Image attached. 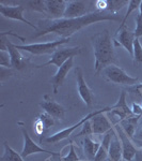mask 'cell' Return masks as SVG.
Listing matches in <instances>:
<instances>
[{
    "instance_id": "obj_1",
    "label": "cell",
    "mask_w": 142,
    "mask_h": 161,
    "mask_svg": "<svg viewBox=\"0 0 142 161\" xmlns=\"http://www.w3.org/2000/svg\"><path fill=\"white\" fill-rule=\"evenodd\" d=\"M112 20L119 22L120 16L109 12L95 11L77 19H41L38 22V30L32 36V39L40 38L48 33H56L60 38H71L74 33L81 30L82 28L95 23Z\"/></svg>"
},
{
    "instance_id": "obj_2",
    "label": "cell",
    "mask_w": 142,
    "mask_h": 161,
    "mask_svg": "<svg viewBox=\"0 0 142 161\" xmlns=\"http://www.w3.org/2000/svg\"><path fill=\"white\" fill-rule=\"evenodd\" d=\"M91 43L94 53V72L99 74L103 70L111 64H117L118 60L114 54L113 40L107 29L99 31L91 37Z\"/></svg>"
},
{
    "instance_id": "obj_3",
    "label": "cell",
    "mask_w": 142,
    "mask_h": 161,
    "mask_svg": "<svg viewBox=\"0 0 142 161\" xmlns=\"http://www.w3.org/2000/svg\"><path fill=\"white\" fill-rule=\"evenodd\" d=\"M0 51H8L11 57V67L16 70H23L27 67H34L30 64L29 57H24L17 50L15 44L8 40L6 32H0Z\"/></svg>"
},
{
    "instance_id": "obj_4",
    "label": "cell",
    "mask_w": 142,
    "mask_h": 161,
    "mask_svg": "<svg viewBox=\"0 0 142 161\" xmlns=\"http://www.w3.org/2000/svg\"><path fill=\"white\" fill-rule=\"evenodd\" d=\"M71 38H60L58 40L51 41V42H44V43H32V44H26V45H16L17 50H23L25 52L32 54V55H46L50 54L53 55L55 52L58 50L63 44L69 42Z\"/></svg>"
},
{
    "instance_id": "obj_5",
    "label": "cell",
    "mask_w": 142,
    "mask_h": 161,
    "mask_svg": "<svg viewBox=\"0 0 142 161\" xmlns=\"http://www.w3.org/2000/svg\"><path fill=\"white\" fill-rule=\"evenodd\" d=\"M111 111V106H108V108H100V110H97V111H94V112H91V113H89L88 115L84 116V118L81 119V120H79L77 124L73 125V126L68 127V128H65L63 129V130L57 132V133L53 134V136H49L47 137H45V139L41 140V143L44 142V143H48V144H56V143L62 141V140H65L69 137L73 132L76 130L77 128H79L80 126H82L86 121H88L89 119H91L92 117H94L95 115H97V114H100V113H107V112Z\"/></svg>"
},
{
    "instance_id": "obj_6",
    "label": "cell",
    "mask_w": 142,
    "mask_h": 161,
    "mask_svg": "<svg viewBox=\"0 0 142 161\" xmlns=\"http://www.w3.org/2000/svg\"><path fill=\"white\" fill-rule=\"evenodd\" d=\"M104 77L108 82L114 83L118 85H125V86H134L138 83V77H133L128 75L121 67L117 64H111L103 70L102 72Z\"/></svg>"
},
{
    "instance_id": "obj_7",
    "label": "cell",
    "mask_w": 142,
    "mask_h": 161,
    "mask_svg": "<svg viewBox=\"0 0 142 161\" xmlns=\"http://www.w3.org/2000/svg\"><path fill=\"white\" fill-rule=\"evenodd\" d=\"M80 54H82L81 46H74V47H61L60 46V47L51 55L49 60L43 64L35 66V68L40 69V68H44V67L50 66V64H55L58 68H60L62 64H65L69 58H74L75 56L80 55Z\"/></svg>"
},
{
    "instance_id": "obj_8",
    "label": "cell",
    "mask_w": 142,
    "mask_h": 161,
    "mask_svg": "<svg viewBox=\"0 0 142 161\" xmlns=\"http://www.w3.org/2000/svg\"><path fill=\"white\" fill-rule=\"evenodd\" d=\"M18 126H19L20 130H22L23 137H24V147H23V150H22V153H20V155L23 156L24 159L27 157H29L31 155L41 154V153H43V154H49L51 156H57V157H61L60 154H58V153H53V152H50V150L43 148V147H41L40 145L37 144V143L33 141V140L30 137L29 133H28L24 123L19 121Z\"/></svg>"
},
{
    "instance_id": "obj_9",
    "label": "cell",
    "mask_w": 142,
    "mask_h": 161,
    "mask_svg": "<svg viewBox=\"0 0 142 161\" xmlns=\"http://www.w3.org/2000/svg\"><path fill=\"white\" fill-rule=\"evenodd\" d=\"M75 74H76V84H77V90L80 96L82 101L84 102L88 108H91L94 103V95H93L92 90L88 86L86 80L84 77V72L80 67H77L75 69Z\"/></svg>"
},
{
    "instance_id": "obj_10",
    "label": "cell",
    "mask_w": 142,
    "mask_h": 161,
    "mask_svg": "<svg viewBox=\"0 0 142 161\" xmlns=\"http://www.w3.org/2000/svg\"><path fill=\"white\" fill-rule=\"evenodd\" d=\"M26 11L25 7L23 6H4V4H0V13L3 17L14 20H19L28 26H30L31 28H33L35 31L38 30V26L32 24L28 19H26L24 17V12Z\"/></svg>"
},
{
    "instance_id": "obj_11",
    "label": "cell",
    "mask_w": 142,
    "mask_h": 161,
    "mask_svg": "<svg viewBox=\"0 0 142 161\" xmlns=\"http://www.w3.org/2000/svg\"><path fill=\"white\" fill-rule=\"evenodd\" d=\"M40 106L43 108L44 112L49 114L55 119L62 120L65 117V108L62 106L60 103L56 102L50 96L45 95L43 98V101L40 103Z\"/></svg>"
},
{
    "instance_id": "obj_12",
    "label": "cell",
    "mask_w": 142,
    "mask_h": 161,
    "mask_svg": "<svg viewBox=\"0 0 142 161\" xmlns=\"http://www.w3.org/2000/svg\"><path fill=\"white\" fill-rule=\"evenodd\" d=\"M88 8L89 7H88L87 1H81V0L68 1L63 19H77V17L84 16V15L91 13L89 12Z\"/></svg>"
},
{
    "instance_id": "obj_13",
    "label": "cell",
    "mask_w": 142,
    "mask_h": 161,
    "mask_svg": "<svg viewBox=\"0 0 142 161\" xmlns=\"http://www.w3.org/2000/svg\"><path fill=\"white\" fill-rule=\"evenodd\" d=\"M46 14L49 19H61L64 17L68 1L64 0H45Z\"/></svg>"
},
{
    "instance_id": "obj_14",
    "label": "cell",
    "mask_w": 142,
    "mask_h": 161,
    "mask_svg": "<svg viewBox=\"0 0 142 161\" xmlns=\"http://www.w3.org/2000/svg\"><path fill=\"white\" fill-rule=\"evenodd\" d=\"M117 131L119 137L122 143V149H123V160L125 161H133L135 159L137 153L139 152L138 149L135 147V145L133 144V142L130 141V137L126 136V133L122 130V128H114Z\"/></svg>"
},
{
    "instance_id": "obj_15",
    "label": "cell",
    "mask_w": 142,
    "mask_h": 161,
    "mask_svg": "<svg viewBox=\"0 0 142 161\" xmlns=\"http://www.w3.org/2000/svg\"><path fill=\"white\" fill-rule=\"evenodd\" d=\"M126 97H127V92H126L125 90H123V92H121L120 97H119L117 103L111 106V111L108 112L109 114L118 116V117L120 118V120H123V119L134 115L131 108L128 106L127 102H126Z\"/></svg>"
},
{
    "instance_id": "obj_16",
    "label": "cell",
    "mask_w": 142,
    "mask_h": 161,
    "mask_svg": "<svg viewBox=\"0 0 142 161\" xmlns=\"http://www.w3.org/2000/svg\"><path fill=\"white\" fill-rule=\"evenodd\" d=\"M74 67V58H69L65 64H63L60 68H58L57 73L51 77L50 83L53 85V92L58 93L59 88L62 86L63 82L66 79V75L68 74V72L73 69Z\"/></svg>"
},
{
    "instance_id": "obj_17",
    "label": "cell",
    "mask_w": 142,
    "mask_h": 161,
    "mask_svg": "<svg viewBox=\"0 0 142 161\" xmlns=\"http://www.w3.org/2000/svg\"><path fill=\"white\" fill-rule=\"evenodd\" d=\"M136 40V36L134 31H129L126 28H123L120 32L117 33V39L113 40L115 46H123L128 54L133 57L134 54V42Z\"/></svg>"
},
{
    "instance_id": "obj_18",
    "label": "cell",
    "mask_w": 142,
    "mask_h": 161,
    "mask_svg": "<svg viewBox=\"0 0 142 161\" xmlns=\"http://www.w3.org/2000/svg\"><path fill=\"white\" fill-rule=\"evenodd\" d=\"M92 126L93 134H105L113 128L112 124L109 121L105 113H100L95 115L94 117L90 119Z\"/></svg>"
},
{
    "instance_id": "obj_19",
    "label": "cell",
    "mask_w": 142,
    "mask_h": 161,
    "mask_svg": "<svg viewBox=\"0 0 142 161\" xmlns=\"http://www.w3.org/2000/svg\"><path fill=\"white\" fill-rule=\"evenodd\" d=\"M123 160V149L122 143L119 137L117 131L114 129V133L109 145V152H108V161H122Z\"/></svg>"
},
{
    "instance_id": "obj_20",
    "label": "cell",
    "mask_w": 142,
    "mask_h": 161,
    "mask_svg": "<svg viewBox=\"0 0 142 161\" xmlns=\"http://www.w3.org/2000/svg\"><path fill=\"white\" fill-rule=\"evenodd\" d=\"M142 116L140 115H131L129 117L123 119V120H120V125L122 130L125 132L126 136H128L130 139H133L134 136H135L136 132V128L137 125H138V121Z\"/></svg>"
},
{
    "instance_id": "obj_21",
    "label": "cell",
    "mask_w": 142,
    "mask_h": 161,
    "mask_svg": "<svg viewBox=\"0 0 142 161\" xmlns=\"http://www.w3.org/2000/svg\"><path fill=\"white\" fill-rule=\"evenodd\" d=\"M100 143L93 140L91 136H86L84 140V155L87 156V159L89 161H93L99 149Z\"/></svg>"
},
{
    "instance_id": "obj_22",
    "label": "cell",
    "mask_w": 142,
    "mask_h": 161,
    "mask_svg": "<svg viewBox=\"0 0 142 161\" xmlns=\"http://www.w3.org/2000/svg\"><path fill=\"white\" fill-rule=\"evenodd\" d=\"M4 153L1 157V161H25L23 156L18 154L16 150H14L8 144V142H4Z\"/></svg>"
},
{
    "instance_id": "obj_23",
    "label": "cell",
    "mask_w": 142,
    "mask_h": 161,
    "mask_svg": "<svg viewBox=\"0 0 142 161\" xmlns=\"http://www.w3.org/2000/svg\"><path fill=\"white\" fill-rule=\"evenodd\" d=\"M140 2L141 0H130V1H128V6H127V12H126V14L124 15L123 19L121 20V24H120V27L118 28L117 30V33L120 32L121 30L124 28V26L126 24V20L128 19V17H129L130 13L136 11L137 9H139V7H140Z\"/></svg>"
},
{
    "instance_id": "obj_24",
    "label": "cell",
    "mask_w": 142,
    "mask_h": 161,
    "mask_svg": "<svg viewBox=\"0 0 142 161\" xmlns=\"http://www.w3.org/2000/svg\"><path fill=\"white\" fill-rule=\"evenodd\" d=\"M133 61L135 67H141L142 66V45L140 43V40L136 38L134 42V54H133Z\"/></svg>"
},
{
    "instance_id": "obj_25",
    "label": "cell",
    "mask_w": 142,
    "mask_h": 161,
    "mask_svg": "<svg viewBox=\"0 0 142 161\" xmlns=\"http://www.w3.org/2000/svg\"><path fill=\"white\" fill-rule=\"evenodd\" d=\"M25 9H30L35 12H41L46 14V4L45 0H34V1H26L24 2Z\"/></svg>"
},
{
    "instance_id": "obj_26",
    "label": "cell",
    "mask_w": 142,
    "mask_h": 161,
    "mask_svg": "<svg viewBox=\"0 0 142 161\" xmlns=\"http://www.w3.org/2000/svg\"><path fill=\"white\" fill-rule=\"evenodd\" d=\"M126 6H128V1H126V0H108L107 12L117 14L120 10H122Z\"/></svg>"
},
{
    "instance_id": "obj_27",
    "label": "cell",
    "mask_w": 142,
    "mask_h": 161,
    "mask_svg": "<svg viewBox=\"0 0 142 161\" xmlns=\"http://www.w3.org/2000/svg\"><path fill=\"white\" fill-rule=\"evenodd\" d=\"M37 119L42 124V126L44 127L45 131H47L48 129L51 128V127L55 125V118H53V116H50L49 114L45 113V112H44V113H41L37 117Z\"/></svg>"
},
{
    "instance_id": "obj_28",
    "label": "cell",
    "mask_w": 142,
    "mask_h": 161,
    "mask_svg": "<svg viewBox=\"0 0 142 161\" xmlns=\"http://www.w3.org/2000/svg\"><path fill=\"white\" fill-rule=\"evenodd\" d=\"M61 158V161H80L79 159L78 155H77L76 150H75V146L73 143L69 144V152L68 154L64 157H60Z\"/></svg>"
},
{
    "instance_id": "obj_29",
    "label": "cell",
    "mask_w": 142,
    "mask_h": 161,
    "mask_svg": "<svg viewBox=\"0 0 142 161\" xmlns=\"http://www.w3.org/2000/svg\"><path fill=\"white\" fill-rule=\"evenodd\" d=\"M0 66L4 68H12L11 67V57L8 51H0Z\"/></svg>"
},
{
    "instance_id": "obj_30",
    "label": "cell",
    "mask_w": 142,
    "mask_h": 161,
    "mask_svg": "<svg viewBox=\"0 0 142 161\" xmlns=\"http://www.w3.org/2000/svg\"><path fill=\"white\" fill-rule=\"evenodd\" d=\"M91 134H93V131H92V126H91V123H90V119L88 121H86L84 125L81 126V131L79 132V133L76 134L77 137L79 136H90Z\"/></svg>"
},
{
    "instance_id": "obj_31",
    "label": "cell",
    "mask_w": 142,
    "mask_h": 161,
    "mask_svg": "<svg viewBox=\"0 0 142 161\" xmlns=\"http://www.w3.org/2000/svg\"><path fill=\"white\" fill-rule=\"evenodd\" d=\"M134 33H135L136 38L138 39L142 37V16H140V15L136 17V29L134 31Z\"/></svg>"
},
{
    "instance_id": "obj_32",
    "label": "cell",
    "mask_w": 142,
    "mask_h": 161,
    "mask_svg": "<svg viewBox=\"0 0 142 161\" xmlns=\"http://www.w3.org/2000/svg\"><path fill=\"white\" fill-rule=\"evenodd\" d=\"M95 7H96V11L99 12H106L108 8V0H97L95 1Z\"/></svg>"
},
{
    "instance_id": "obj_33",
    "label": "cell",
    "mask_w": 142,
    "mask_h": 161,
    "mask_svg": "<svg viewBox=\"0 0 142 161\" xmlns=\"http://www.w3.org/2000/svg\"><path fill=\"white\" fill-rule=\"evenodd\" d=\"M128 92L136 93V95H138L142 99V83L141 84H136V85H134V86H131L129 89H128Z\"/></svg>"
},
{
    "instance_id": "obj_34",
    "label": "cell",
    "mask_w": 142,
    "mask_h": 161,
    "mask_svg": "<svg viewBox=\"0 0 142 161\" xmlns=\"http://www.w3.org/2000/svg\"><path fill=\"white\" fill-rule=\"evenodd\" d=\"M131 111H133L134 115H140L142 116V105L138 104V103L134 102L133 106H131Z\"/></svg>"
},
{
    "instance_id": "obj_35",
    "label": "cell",
    "mask_w": 142,
    "mask_h": 161,
    "mask_svg": "<svg viewBox=\"0 0 142 161\" xmlns=\"http://www.w3.org/2000/svg\"><path fill=\"white\" fill-rule=\"evenodd\" d=\"M133 161H142V150H139V152L137 153L135 159H134Z\"/></svg>"
},
{
    "instance_id": "obj_36",
    "label": "cell",
    "mask_w": 142,
    "mask_h": 161,
    "mask_svg": "<svg viewBox=\"0 0 142 161\" xmlns=\"http://www.w3.org/2000/svg\"><path fill=\"white\" fill-rule=\"evenodd\" d=\"M139 10H140V12H139V15L142 16V0H141V2H140V7H139Z\"/></svg>"
},
{
    "instance_id": "obj_37",
    "label": "cell",
    "mask_w": 142,
    "mask_h": 161,
    "mask_svg": "<svg viewBox=\"0 0 142 161\" xmlns=\"http://www.w3.org/2000/svg\"><path fill=\"white\" fill-rule=\"evenodd\" d=\"M139 136H140V137H142V128H141L140 132H139Z\"/></svg>"
},
{
    "instance_id": "obj_38",
    "label": "cell",
    "mask_w": 142,
    "mask_h": 161,
    "mask_svg": "<svg viewBox=\"0 0 142 161\" xmlns=\"http://www.w3.org/2000/svg\"><path fill=\"white\" fill-rule=\"evenodd\" d=\"M141 150H142V149H141Z\"/></svg>"
}]
</instances>
